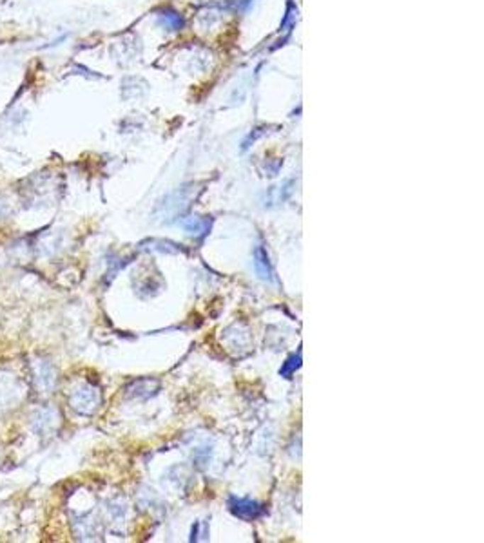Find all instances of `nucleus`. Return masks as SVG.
<instances>
[{"instance_id":"1","label":"nucleus","mask_w":484,"mask_h":543,"mask_svg":"<svg viewBox=\"0 0 484 543\" xmlns=\"http://www.w3.org/2000/svg\"><path fill=\"white\" fill-rule=\"evenodd\" d=\"M100 395L95 388L91 386H84V388H78L77 391L71 395V408L77 409L78 413L82 415H91L99 408Z\"/></svg>"},{"instance_id":"2","label":"nucleus","mask_w":484,"mask_h":543,"mask_svg":"<svg viewBox=\"0 0 484 543\" xmlns=\"http://www.w3.org/2000/svg\"><path fill=\"white\" fill-rule=\"evenodd\" d=\"M229 509L234 516L247 520V522L259 518L263 515V507L258 502H252L249 498H238V496H230Z\"/></svg>"},{"instance_id":"3","label":"nucleus","mask_w":484,"mask_h":543,"mask_svg":"<svg viewBox=\"0 0 484 543\" xmlns=\"http://www.w3.org/2000/svg\"><path fill=\"white\" fill-rule=\"evenodd\" d=\"M33 375L38 389L42 391H50L55 386V370L50 362L38 360L37 364H33Z\"/></svg>"},{"instance_id":"4","label":"nucleus","mask_w":484,"mask_h":543,"mask_svg":"<svg viewBox=\"0 0 484 543\" xmlns=\"http://www.w3.org/2000/svg\"><path fill=\"white\" fill-rule=\"evenodd\" d=\"M254 270L256 274L261 279H265V281H272V279H274L272 278V268L271 263H269V256L263 246H258L254 252Z\"/></svg>"},{"instance_id":"5","label":"nucleus","mask_w":484,"mask_h":543,"mask_svg":"<svg viewBox=\"0 0 484 543\" xmlns=\"http://www.w3.org/2000/svg\"><path fill=\"white\" fill-rule=\"evenodd\" d=\"M181 227L191 236H203L209 230L210 223L207 219H201V217H189V219L181 221Z\"/></svg>"},{"instance_id":"6","label":"nucleus","mask_w":484,"mask_h":543,"mask_svg":"<svg viewBox=\"0 0 484 543\" xmlns=\"http://www.w3.org/2000/svg\"><path fill=\"white\" fill-rule=\"evenodd\" d=\"M160 18H162V24H164L167 29H173V31H176V29H180L181 25H184V21H181V17L178 15V13L164 11L160 15Z\"/></svg>"},{"instance_id":"7","label":"nucleus","mask_w":484,"mask_h":543,"mask_svg":"<svg viewBox=\"0 0 484 543\" xmlns=\"http://www.w3.org/2000/svg\"><path fill=\"white\" fill-rule=\"evenodd\" d=\"M300 364H301V353L298 351V355L288 357L287 362H285L283 366H281V370H279V373H281L283 377H291L296 370L300 368Z\"/></svg>"}]
</instances>
